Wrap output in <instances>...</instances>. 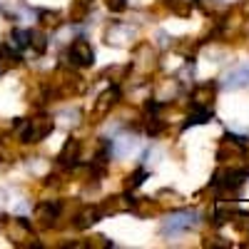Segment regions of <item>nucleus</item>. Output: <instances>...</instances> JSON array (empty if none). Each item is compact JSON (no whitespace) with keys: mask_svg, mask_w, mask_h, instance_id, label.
Segmentation results:
<instances>
[{"mask_svg":"<svg viewBox=\"0 0 249 249\" xmlns=\"http://www.w3.org/2000/svg\"><path fill=\"white\" fill-rule=\"evenodd\" d=\"M15 130H20V142L25 144H37L43 142L45 137L53 135L55 130V120L50 115H35L30 120H20V124Z\"/></svg>","mask_w":249,"mask_h":249,"instance_id":"nucleus-1","label":"nucleus"},{"mask_svg":"<svg viewBox=\"0 0 249 249\" xmlns=\"http://www.w3.org/2000/svg\"><path fill=\"white\" fill-rule=\"evenodd\" d=\"M199 222H202V214H199L197 210H187V207H182V210L170 212L167 217L162 219L160 234H162V237H175V234H182V232H187V230H195Z\"/></svg>","mask_w":249,"mask_h":249,"instance_id":"nucleus-2","label":"nucleus"},{"mask_svg":"<svg viewBox=\"0 0 249 249\" xmlns=\"http://www.w3.org/2000/svg\"><path fill=\"white\" fill-rule=\"evenodd\" d=\"M247 157V137L227 132L217 144V162L219 164H239Z\"/></svg>","mask_w":249,"mask_h":249,"instance_id":"nucleus-3","label":"nucleus"},{"mask_svg":"<svg viewBox=\"0 0 249 249\" xmlns=\"http://www.w3.org/2000/svg\"><path fill=\"white\" fill-rule=\"evenodd\" d=\"M92 68L95 65V50L90 45V40L75 37L68 45V50L62 53V68Z\"/></svg>","mask_w":249,"mask_h":249,"instance_id":"nucleus-4","label":"nucleus"},{"mask_svg":"<svg viewBox=\"0 0 249 249\" xmlns=\"http://www.w3.org/2000/svg\"><path fill=\"white\" fill-rule=\"evenodd\" d=\"M122 102V90L120 85H110L107 90H102L95 102H92V110H90V122H100V120H105L110 117V112Z\"/></svg>","mask_w":249,"mask_h":249,"instance_id":"nucleus-5","label":"nucleus"},{"mask_svg":"<svg viewBox=\"0 0 249 249\" xmlns=\"http://www.w3.org/2000/svg\"><path fill=\"white\" fill-rule=\"evenodd\" d=\"M3 227H5V237L10 239V244H15V247H40L35 242L33 224L25 217H13Z\"/></svg>","mask_w":249,"mask_h":249,"instance_id":"nucleus-6","label":"nucleus"},{"mask_svg":"<svg viewBox=\"0 0 249 249\" xmlns=\"http://www.w3.org/2000/svg\"><path fill=\"white\" fill-rule=\"evenodd\" d=\"M33 217L40 227H55L62 217V202L60 199H43V202H37L35 204V210H33Z\"/></svg>","mask_w":249,"mask_h":249,"instance_id":"nucleus-7","label":"nucleus"},{"mask_svg":"<svg viewBox=\"0 0 249 249\" xmlns=\"http://www.w3.org/2000/svg\"><path fill=\"white\" fill-rule=\"evenodd\" d=\"M132 70H140V72H150L155 65H157V50L152 43H137L135 50H132V60H130Z\"/></svg>","mask_w":249,"mask_h":249,"instance_id":"nucleus-8","label":"nucleus"},{"mask_svg":"<svg viewBox=\"0 0 249 249\" xmlns=\"http://www.w3.org/2000/svg\"><path fill=\"white\" fill-rule=\"evenodd\" d=\"M217 90H219V85L214 80L197 82V85H192V90H190V105L192 107H214Z\"/></svg>","mask_w":249,"mask_h":249,"instance_id":"nucleus-9","label":"nucleus"},{"mask_svg":"<svg viewBox=\"0 0 249 249\" xmlns=\"http://www.w3.org/2000/svg\"><path fill=\"white\" fill-rule=\"evenodd\" d=\"M100 219H105V212H102L100 204H80L72 217V227L75 230H88V227L97 224Z\"/></svg>","mask_w":249,"mask_h":249,"instance_id":"nucleus-10","label":"nucleus"},{"mask_svg":"<svg viewBox=\"0 0 249 249\" xmlns=\"http://www.w3.org/2000/svg\"><path fill=\"white\" fill-rule=\"evenodd\" d=\"M77 162H82V142L70 137V140H65V144H62V150L57 155V167L72 170Z\"/></svg>","mask_w":249,"mask_h":249,"instance_id":"nucleus-11","label":"nucleus"},{"mask_svg":"<svg viewBox=\"0 0 249 249\" xmlns=\"http://www.w3.org/2000/svg\"><path fill=\"white\" fill-rule=\"evenodd\" d=\"M135 37V28H130V23H120V20H112L107 33H105V43L107 45H127Z\"/></svg>","mask_w":249,"mask_h":249,"instance_id":"nucleus-12","label":"nucleus"},{"mask_svg":"<svg viewBox=\"0 0 249 249\" xmlns=\"http://www.w3.org/2000/svg\"><path fill=\"white\" fill-rule=\"evenodd\" d=\"M222 85H224L227 90H244V88H249V62L232 68L230 72L224 75Z\"/></svg>","mask_w":249,"mask_h":249,"instance_id":"nucleus-13","label":"nucleus"},{"mask_svg":"<svg viewBox=\"0 0 249 249\" xmlns=\"http://www.w3.org/2000/svg\"><path fill=\"white\" fill-rule=\"evenodd\" d=\"M212 117H214V107H192L190 105V112H187V117L182 122V130L197 127V124H207Z\"/></svg>","mask_w":249,"mask_h":249,"instance_id":"nucleus-14","label":"nucleus"},{"mask_svg":"<svg viewBox=\"0 0 249 249\" xmlns=\"http://www.w3.org/2000/svg\"><path fill=\"white\" fill-rule=\"evenodd\" d=\"M132 202H135V197H110L105 202H100V207H102V212H105V217H107V214L130 212L132 210Z\"/></svg>","mask_w":249,"mask_h":249,"instance_id":"nucleus-15","label":"nucleus"},{"mask_svg":"<svg viewBox=\"0 0 249 249\" xmlns=\"http://www.w3.org/2000/svg\"><path fill=\"white\" fill-rule=\"evenodd\" d=\"M135 147H137V140H135V135H120V137L110 140L112 157H127Z\"/></svg>","mask_w":249,"mask_h":249,"instance_id":"nucleus-16","label":"nucleus"},{"mask_svg":"<svg viewBox=\"0 0 249 249\" xmlns=\"http://www.w3.org/2000/svg\"><path fill=\"white\" fill-rule=\"evenodd\" d=\"M90 10H92V0H72V5L68 10L70 23L77 25V23H82V20H88L90 18Z\"/></svg>","mask_w":249,"mask_h":249,"instance_id":"nucleus-17","label":"nucleus"},{"mask_svg":"<svg viewBox=\"0 0 249 249\" xmlns=\"http://www.w3.org/2000/svg\"><path fill=\"white\" fill-rule=\"evenodd\" d=\"M50 48V35L43 28H30V50H35V55H45Z\"/></svg>","mask_w":249,"mask_h":249,"instance_id":"nucleus-18","label":"nucleus"},{"mask_svg":"<svg viewBox=\"0 0 249 249\" xmlns=\"http://www.w3.org/2000/svg\"><path fill=\"white\" fill-rule=\"evenodd\" d=\"M199 48H202V40H195V37H179L172 43V50L179 53L182 57H195Z\"/></svg>","mask_w":249,"mask_h":249,"instance_id":"nucleus-19","label":"nucleus"},{"mask_svg":"<svg viewBox=\"0 0 249 249\" xmlns=\"http://www.w3.org/2000/svg\"><path fill=\"white\" fill-rule=\"evenodd\" d=\"M8 43L13 48H18L20 53H25L30 48V28H13L8 35Z\"/></svg>","mask_w":249,"mask_h":249,"instance_id":"nucleus-20","label":"nucleus"},{"mask_svg":"<svg viewBox=\"0 0 249 249\" xmlns=\"http://www.w3.org/2000/svg\"><path fill=\"white\" fill-rule=\"evenodd\" d=\"M130 72H132V65L130 62H122V65H110L105 70V77L112 82V85H122L124 80H130Z\"/></svg>","mask_w":249,"mask_h":249,"instance_id":"nucleus-21","label":"nucleus"},{"mask_svg":"<svg viewBox=\"0 0 249 249\" xmlns=\"http://www.w3.org/2000/svg\"><path fill=\"white\" fill-rule=\"evenodd\" d=\"M20 60H23V53L18 48H13L8 40L0 43V62H3V65H20Z\"/></svg>","mask_w":249,"mask_h":249,"instance_id":"nucleus-22","label":"nucleus"},{"mask_svg":"<svg viewBox=\"0 0 249 249\" xmlns=\"http://www.w3.org/2000/svg\"><path fill=\"white\" fill-rule=\"evenodd\" d=\"M150 177V172L144 170V167H137L135 172H130L127 175V179H124V190H127V195L130 192H135V190H140V187L144 184V179Z\"/></svg>","mask_w":249,"mask_h":249,"instance_id":"nucleus-23","label":"nucleus"},{"mask_svg":"<svg viewBox=\"0 0 249 249\" xmlns=\"http://www.w3.org/2000/svg\"><path fill=\"white\" fill-rule=\"evenodd\" d=\"M164 5L170 8V13L187 18L192 13V8H195V0H164Z\"/></svg>","mask_w":249,"mask_h":249,"instance_id":"nucleus-24","label":"nucleus"},{"mask_svg":"<svg viewBox=\"0 0 249 249\" xmlns=\"http://www.w3.org/2000/svg\"><path fill=\"white\" fill-rule=\"evenodd\" d=\"M177 80L182 85H195V57H184V68L179 70Z\"/></svg>","mask_w":249,"mask_h":249,"instance_id":"nucleus-25","label":"nucleus"},{"mask_svg":"<svg viewBox=\"0 0 249 249\" xmlns=\"http://www.w3.org/2000/svg\"><path fill=\"white\" fill-rule=\"evenodd\" d=\"M37 18H40V25H43V28H48V25H50V28H57V25H60V20H57L60 15H57V13H50V10H37Z\"/></svg>","mask_w":249,"mask_h":249,"instance_id":"nucleus-26","label":"nucleus"},{"mask_svg":"<svg viewBox=\"0 0 249 249\" xmlns=\"http://www.w3.org/2000/svg\"><path fill=\"white\" fill-rule=\"evenodd\" d=\"M85 247H90V249H107V247H115V242H110L105 234H95V237L88 239Z\"/></svg>","mask_w":249,"mask_h":249,"instance_id":"nucleus-27","label":"nucleus"},{"mask_svg":"<svg viewBox=\"0 0 249 249\" xmlns=\"http://www.w3.org/2000/svg\"><path fill=\"white\" fill-rule=\"evenodd\" d=\"M105 8L110 13H124L127 10V0H105Z\"/></svg>","mask_w":249,"mask_h":249,"instance_id":"nucleus-28","label":"nucleus"}]
</instances>
